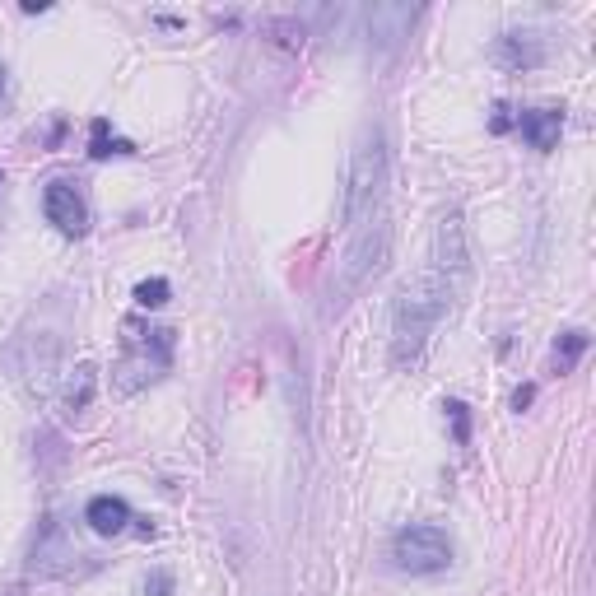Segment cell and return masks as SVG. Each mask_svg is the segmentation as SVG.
<instances>
[{
	"instance_id": "cell-1",
	"label": "cell",
	"mask_w": 596,
	"mask_h": 596,
	"mask_svg": "<svg viewBox=\"0 0 596 596\" xmlns=\"http://www.w3.org/2000/svg\"><path fill=\"white\" fill-rule=\"evenodd\" d=\"M447 312H452V294H447V285L434 275V266H424L415 280L401 285L396 308H392V364L396 368H406L420 359L429 336L438 331V322H443Z\"/></svg>"
},
{
	"instance_id": "cell-2",
	"label": "cell",
	"mask_w": 596,
	"mask_h": 596,
	"mask_svg": "<svg viewBox=\"0 0 596 596\" xmlns=\"http://www.w3.org/2000/svg\"><path fill=\"white\" fill-rule=\"evenodd\" d=\"M382 196H387V136H382V126H364V136L354 140L350 163H345L340 219L350 229H364L368 219H378Z\"/></svg>"
},
{
	"instance_id": "cell-3",
	"label": "cell",
	"mask_w": 596,
	"mask_h": 596,
	"mask_svg": "<svg viewBox=\"0 0 596 596\" xmlns=\"http://www.w3.org/2000/svg\"><path fill=\"white\" fill-rule=\"evenodd\" d=\"M173 368V331L168 326H149V331H136V326H126V350L112 368V382H117V392L131 396L140 392L145 382L163 378Z\"/></svg>"
},
{
	"instance_id": "cell-4",
	"label": "cell",
	"mask_w": 596,
	"mask_h": 596,
	"mask_svg": "<svg viewBox=\"0 0 596 596\" xmlns=\"http://www.w3.org/2000/svg\"><path fill=\"white\" fill-rule=\"evenodd\" d=\"M387 247H392V229L387 219H368L364 229H354V243L340 261L336 280H331V312H340L350 303V294H359L368 275H378V266L387 261Z\"/></svg>"
},
{
	"instance_id": "cell-5",
	"label": "cell",
	"mask_w": 596,
	"mask_h": 596,
	"mask_svg": "<svg viewBox=\"0 0 596 596\" xmlns=\"http://www.w3.org/2000/svg\"><path fill=\"white\" fill-rule=\"evenodd\" d=\"M392 564L410 578H434V573L452 569V541L443 527H429V522L401 527L392 536Z\"/></svg>"
},
{
	"instance_id": "cell-6",
	"label": "cell",
	"mask_w": 596,
	"mask_h": 596,
	"mask_svg": "<svg viewBox=\"0 0 596 596\" xmlns=\"http://www.w3.org/2000/svg\"><path fill=\"white\" fill-rule=\"evenodd\" d=\"M10 373L33 401H47L61 373V340L56 336H24L10 350Z\"/></svg>"
},
{
	"instance_id": "cell-7",
	"label": "cell",
	"mask_w": 596,
	"mask_h": 596,
	"mask_svg": "<svg viewBox=\"0 0 596 596\" xmlns=\"http://www.w3.org/2000/svg\"><path fill=\"white\" fill-rule=\"evenodd\" d=\"M429 266L447 285L452 303L466 294L471 285V252H466V229H461V215H443L434 229V247H429Z\"/></svg>"
},
{
	"instance_id": "cell-8",
	"label": "cell",
	"mask_w": 596,
	"mask_h": 596,
	"mask_svg": "<svg viewBox=\"0 0 596 596\" xmlns=\"http://www.w3.org/2000/svg\"><path fill=\"white\" fill-rule=\"evenodd\" d=\"M42 215H47V224H56V229L66 233V238H84V233H89V201H84V191L75 187L70 177L47 182V191H42Z\"/></svg>"
},
{
	"instance_id": "cell-9",
	"label": "cell",
	"mask_w": 596,
	"mask_h": 596,
	"mask_svg": "<svg viewBox=\"0 0 596 596\" xmlns=\"http://www.w3.org/2000/svg\"><path fill=\"white\" fill-rule=\"evenodd\" d=\"M80 555L75 550V541L66 536V527L56 522V517H47L38 527V541H33V555H28V569L42 573V578H52V573H66L70 559Z\"/></svg>"
},
{
	"instance_id": "cell-10",
	"label": "cell",
	"mask_w": 596,
	"mask_h": 596,
	"mask_svg": "<svg viewBox=\"0 0 596 596\" xmlns=\"http://www.w3.org/2000/svg\"><path fill=\"white\" fill-rule=\"evenodd\" d=\"M513 122L522 131V140L531 149H541V154H550L559 145V136H564V108H522Z\"/></svg>"
},
{
	"instance_id": "cell-11",
	"label": "cell",
	"mask_w": 596,
	"mask_h": 596,
	"mask_svg": "<svg viewBox=\"0 0 596 596\" xmlns=\"http://www.w3.org/2000/svg\"><path fill=\"white\" fill-rule=\"evenodd\" d=\"M494 56H499V66H508V70H536V66H545V42H541V33L508 28L499 38V47H494Z\"/></svg>"
},
{
	"instance_id": "cell-12",
	"label": "cell",
	"mask_w": 596,
	"mask_h": 596,
	"mask_svg": "<svg viewBox=\"0 0 596 596\" xmlns=\"http://www.w3.org/2000/svg\"><path fill=\"white\" fill-rule=\"evenodd\" d=\"M84 522L94 536H122L136 517H131V503L117 499V494H98V499L84 503Z\"/></svg>"
},
{
	"instance_id": "cell-13",
	"label": "cell",
	"mask_w": 596,
	"mask_h": 596,
	"mask_svg": "<svg viewBox=\"0 0 596 596\" xmlns=\"http://www.w3.org/2000/svg\"><path fill=\"white\" fill-rule=\"evenodd\" d=\"M415 19H420V10H415V5H373V10L364 14L368 38H378V42L410 38V24H415Z\"/></svg>"
},
{
	"instance_id": "cell-14",
	"label": "cell",
	"mask_w": 596,
	"mask_h": 596,
	"mask_svg": "<svg viewBox=\"0 0 596 596\" xmlns=\"http://www.w3.org/2000/svg\"><path fill=\"white\" fill-rule=\"evenodd\" d=\"M94 392H98V368L94 364H75L66 382V410L70 415H80V410L94 406Z\"/></svg>"
},
{
	"instance_id": "cell-15",
	"label": "cell",
	"mask_w": 596,
	"mask_h": 596,
	"mask_svg": "<svg viewBox=\"0 0 596 596\" xmlns=\"http://www.w3.org/2000/svg\"><path fill=\"white\" fill-rule=\"evenodd\" d=\"M112 154H136V149H131V140L112 136L108 117H94V126H89V159H112Z\"/></svg>"
},
{
	"instance_id": "cell-16",
	"label": "cell",
	"mask_w": 596,
	"mask_h": 596,
	"mask_svg": "<svg viewBox=\"0 0 596 596\" xmlns=\"http://www.w3.org/2000/svg\"><path fill=\"white\" fill-rule=\"evenodd\" d=\"M587 345H592V336H587L583 326L559 331V340H555V368H559V373H573V368H578V359L587 354Z\"/></svg>"
},
{
	"instance_id": "cell-17",
	"label": "cell",
	"mask_w": 596,
	"mask_h": 596,
	"mask_svg": "<svg viewBox=\"0 0 596 596\" xmlns=\"http://www.w3.org/2000/svg\"><path fill=\"white\" fill-rule=\"evenodd\" d=\"M168 298H173V285H168L163 275H154V280H140V285H136V308H145V312L163 308Z\"/></svg>"
},
{
	"instance_id": "cell-18",
	"label": "cell",
	"mask_w": 596,
	"mask_h": 596,
	"mask_svg": "<svg viewBox=\"0 0 596 596\" xmlns=\"http://www.w3.org/2000/svg\"><path fill=\"white\" fill-rule=\"evenodd\" d=\"M443 415H447V424H452L457 447L471 443V406H466V401H443Z\"/></svg>"
},
{
	"instance_id": "cell-19",
	"label": "cell",
	"mask_w": 596,
	"mask_h": 596,
	"mask_svg": "<svg viewBox=\"0 0 596 596\" xmlns=\"http://www.w3.org/2000/svg\"><path fill=\"white\" fill-rule=\"evenodd\" d=\"M145 596H173V573L168 569H154L145 578Z\"/></svg>"
},
{
	"instance_id": "cell-20",
	"label": "cell",
	"mask_w": 596,
	"mask_h": 596,
	"mask_svg": "<svg viewBox=\"0 0 596 596\" xmlns=\"http://www.w3.org/2000/svg\"><path fill=\"white\" fill-rule=\"evenodd\" d=\"M489 131H494V136L513 131V108H508V103H499V108H494V117H489Z\"/></svg>"
},
{
	"instance_id": "cell-21",
	"label": "cell",
	"mask_w": 596,
	"mask_h": 596,
	"mask_svg": "<svg viewBox=\"0 0 596 596\" xmlns=\"http://www.w3.org/2000/svg\"><path fill=\"white\" fill-rule=\"evenodd\" d=\"M531 401H536V387H531V382H522V387L513 392V406H517V410H527Z\"/></svg>"
},
{
	"instance_id": "cell-22",
	"label": "cell",
	"mask_w": 596,
	"mask_h": 596,
	"mask_svg": "<svg viewBox=\"0 0 596 596\" xmlns=\"http://www.w3.org/2000/svg\"><path fill=\"white\" fill-rule=\"evenodd\" d=\"M5 98H10V89H5V61H0V108H5Z\"/></svg>"
},
{
	"instance_id": "cell-23",
	"label": "cell",
	"mask_w": 596,
	"mask_h": 596,
	"mask_svg": "<svg viewBox=\"0 0 596 596\" xmlns=\"http://www.w3.org/2000/svg\"><path fill=\"white\" fill-rule=\"evenodd\" d=\"M0 187H5V173H0Z\"/></svg>"
}]
</instances>
